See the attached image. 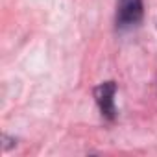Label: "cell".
<instances>
[{
    "label": "cell",
    "instance_id": "1",
    "mask_svg": "<svg viewBox=\"0 0 157 157\" xmlns=\"http://www.w3.org/2000/svg\"><path fill=\"white\" fill-rule=\"evenodd\" d=\"M144 17L142 0H118L117 4V28L126 30L137 26Z\"/></svg>",
    "mask_w": 157,
    "mask_h": 157
},
{
    "label": "cell",
    "instance_id": "2",
    "mask_svg": "<svg viewBox=\"0 0 157 157\" xmlns=\"http://www.w3.org/2000/svg\"><path fill=\"white\" fill-rule=\"evenodd\" d=\"M115 93H117V83L115 82H104L94 89V100L100 107V113L107 120L117 118V105H115Z\"/></svg>",
    "mask_w": 157,
    "mask_h": 157
}]
</instances>
